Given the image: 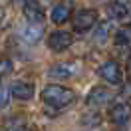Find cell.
Listing matches in <instances>:
<instances>
[{"label":"cell","mask_w":131,"mask_h":131,"mask_svg":"<svg viewBox=\"0 0 131 131\" xmlns=\"http://www.w3.org/2000/svg\"><path fill=\"white\" fill-rule=\"evenodd\" d=\"M42 99H44L46 105L66 107L75 99V93L70 88H64V85H46L42 91Z\"/></svg>","instance_id":"obj_1"},{"label":"cell","mask_w":131,"mask_h":131,"mask_svg":"<svg viewBox=\"0 0 131 131\" xmlns=\"http://www.w3.org/2000/svg\"><path fill=\"white\" fill-rule=\"evenodd\" d=\"M95 24H97V12L95 10L83 8L74 16V30L75 32H88Z\"/></svg>","instance_id":"obj_2"},{"label":"cell","mask_w":131,"mask_h":131,"mask_svg":"<svg viewBox=\"0 0 131 131\" xmlns=\"http://www.w3.org/2000/svg\"><path fill=\"white\" fill-rule=\"evenodd\" d=\"M99 78L101 80H105L107 83H113V85H117V83H121L123 75H121V68H119V64L117 62H105V64L99 66Z\"/></svg>","instance_id":"obj_3"},{"label":"cell","mask_w":131,"mask_h":131,"mask_svg":"<svg viewBox=\"0 0 131 131\" xmlns=\"http://www.w3.org/2000/svg\"><path fill=\"white\" fill-rule=\"evenodd\" d=\"M72 42H74V36L70 32H64V30H56V32L50 34L48 38V46L54 52H64L72 46Z\"/></svg>","instance_id":"obj_4"},{"label":"cell","mask_w":131,"mask_h":131,"mask_svg":"<svg viewBox=\"0 0 131 131\" xmlns=\"http://www.w3.org/2000/svg\"><path fill=\"white\" fill-rule=\"evenodd\" d=\"M22 12H24L26 20L34 22V24L44 22V16H46V12H44V8H42V4L38 0H26L24 6H22Z\"/></svg>","instance_id":"obj_5"},{"label":"cell","mask_w":131,"mask_h":131,"mask_svg":"<svg viewBox=\"0 0 131 131\" xmlns=\"http://www.w3.org/2000/svg\"><path fill=\"white\" fill-rule=\"evenodd\" d=\"M107 16L113 20H123L131 16V4L127 0H113L107 4Z\"/></svg>","instance_id":"obj_6"},{"label":"cell","mask_w":131,"mask_h":131,"mask_svg":"<svg viewBox=\"0 0 131 131\" xmlns=\"http://www.w3.org/2000/svg\"><path fill=\"white\" fill-rule=\"evenodd\" d=\"M131 117V107L127 103H117L109 109V121L115 123V125H123L127 123Z\"/></svg>","instance_id":"obj_7"},{"label":"cell","mask_w":131,"mask_h":131,"mask_svg":"<svg viewBox=\"0 0 131 131\" xmlns=\"http://www.w3.org/2000/svg\"><path fill=\"white\" fill-rule=\"evenodd\" d=\"M109 99H111V91L107 90V88H93V90L88 93L85 101H88V105L97 107V105H105Z\"/></svg>","instance_id":"obj_8"},{"label":"cell","mask_w":131,"mask_h":131,"mask_svg":"<svg viewBox=\"0 0 131 131\" xmlns=\"http://www.w3.org/2000/svg\"><path fill=\"white\" fill-rule=\"evenodd\" d=\"M78 72V68L74 64H70V62H66V64H56L50 68L48 75L50 78H56V80H68V78H72V75Z\"/></svg>","instance_id":"obj_9"},{"label":"cell","mask_w":131,"mask_h":131,"mask_svg":"<svg viewBox=\"0 0 131 131\" xmlns=\"http://www.w3.org/2000/svg\"><path fill=\"white\" fill-rule=\"evenodd\" d=\"M10 93H12L16 99L26 101V99H32V95H34V85H32V83H26V82H16V83H12Z\"/></svg>","instance_id":"obj_10"},{"label":"cell","mask_w":131,"mask_h":131,"mask_svg":"<svg viewBox=\"0 0 131 131\" xmlns=\"http://www.w3.org/2000/svg\"><path fill=\"white\" fill-rule=\"evenodd\" d=\"M50 16L54 24H66L72 18V8H70V4H56L50 12Z\"/></svg>","instance_id":"obj_11"},{"label":"cell","mask_w":131,"mask_h":131,"mask_svg":"<svg viewBox=\"0 0 131 131\" xmlns=\"http://www.w3.org/2000/svg\"><path fill=\"white\" fill-rule=\"evenodd\" d=\"M42 34H44L42 26L40 24H34V22H30L26 28H22V38H24L28 44H36V42H40L42 40Z\"/></svg>","instance_id":"obj_12"},{"label":"cell","mask_w":131,"mask_h":131,"mask_svg":"<svg viewBox=\"0 0 131 131\" xmlns=\"http://www.w3.org/2000/svg\"><path fill=\"white\" fill-rule=\"evenodd\" d=\"M115 46L123 50H129L131 48V28H121L115 32Z\"/></svg>","instance_id":"obj_13"},{"label":"cell","mask_w":131,"mask_h":131,"mask_svg":"<svg viewBox=\"0 0 131 131\" xmlns=\"http://www.w3.org/2000/svg\"><path fill=\"white\" fill-rule=\"evenodd\" d=\"M107 30H109V22H103V24H99L97 28V32H95V40H105V36H107Z\"/></svg>","instance_id":"obj_14"},{"label":"cell","mask_w":131,"mask_h":131,"mask_svg":"<svg viewBox=\"0 0 131 131\" xmlns=\"http://www.w3.org/2000/svg\"><path fill=\"white\" fill-rule=\"evenodd\" d=\"M10 70H12V62H10V60H0V75L8 74Z\"/></svg>","instance_id":"obj_15"},{"label":"cell","mask_w":131,"mask_h":131,"mask_svg":"<svg viewBox=\"0 0 131 131\" xmlns=\"http://www.w3.org/2000/svg\"><path fill=\"white\" fill-rule=\"evenodd\" d=\"M119 95H121L123 99H129L131 97V82H125V85H123L121 91H119Z\"/></svg>","instance_id":"obj_16"},{"label":"cell","mask_w":131,"mask_h":131,"mask_svg":"<svg viewBox=\"0 0 131 131\" xmlns=\"http://www.w3.org/2000/svg\"><path fill=\"white\" fill-rule=\"evenodd\" d=\"M8 90H4V88H0V109H2V107L6 105V103H8Z\"/></svg>","instance_id":"obj_17"},{"label":"cell","mask_w":131,"mask_h":131,"mask_svg":"<svg viewBox=\"0 0 131 131\" xmlns=\"http://www.w3.org/2000/svg\"><path fill=\"white\" fill-rule=\"evenodd\" d=\"M14 131H28V129H26V127H16Z\"/></svg>","instance_id":"obj_18"},{"label":"cell","mask_w":131,"mask_h":131,"mask_svg":"<svg viewBox=\"0 0 131 131\" xmlns=\"http://www.w3.org/2000/svg\"><path fill=\"white\" fill-rule=\"evenodd\" d=\"M2 16H4V10L0 8V20H2Z\"/></svg>","instance_id":"obj_19"},{"label":"cell","mask_w":131,"mask_h":131,"mask_svg":"<svg viewBox=\"0 0 131 131\" xmlns=\"http://www.w3.org/2000/svg\"><path fill=\"white\" fill-rule=\"evenodd\" d=\"M129 70H131V60H129Z\"/></svg>","instance_id":"obj_20"}]
</instances>
